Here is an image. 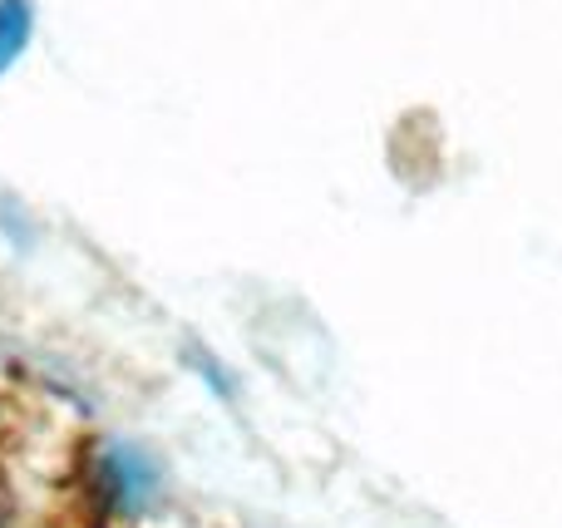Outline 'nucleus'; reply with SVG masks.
I'll use <instances>...</instances> for the list:
<instances>
[{"instance_id": "obj_2", "label": "nucleus", "mask_w": 562, "mask_h": 528, "mask_svg": "<svg viewBox=\"0 0 562 528\" xmlns=\"http://www.w3.org/2000/svg\"><path fill=\"white\" fill-rule=\"evenodd\" d=\"M25 35H30V10L25 0H0V69L25 49Z\"/></svg>"}, {"instance_id": "obj_1", "label": "nucleus", "mask_w": 562, "mask_h": 528, "mask_svg": "<svg viewBox=\"0 0 562 528\" xmlns=\"http://www.w3.org/2000/svg\"><path fill=\"white\" fill-rule=\"evenodd\" d=\"M94 484L109 509L138 514V509H148L158 494V464L148 460L144 450H134V445H104L94 460Z\"/></svg>"}]
</instances>
